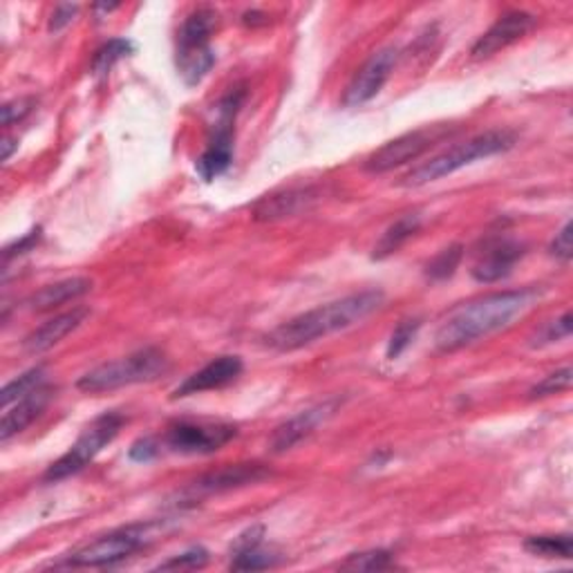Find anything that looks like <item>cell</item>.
Masks as SVG:
<instances>
[{
    "instance_id": "14",
    "label": "cell",
    "mask_w": 573,
    "mask_h": 573,
    "mask_svg": "<svg viewBox=\"0 0 573 573\" xmlns=\"http://www.w3.org/2000/svg\"><path fill=\"white\" fill-rule=\"evenodd\" d=\"M526 247L513 238L496 236L484 242V251H479V258L473 267V278L477 283L491 285L502 278H506L515 264L524 258Z\"/></svg>"
},
{
    "instance_id": "32",
    "label": "cell",
    "mask_w": 573,
    "mask_h": 573,
    "mask_svg": "<svg viewBox=\"0 0 573 573\" xmlns=\"http://www.w3.org/2000/svg\"><path fill=\"white\" fill-rule=\"evenodd\" d=\"M36 106V99L34 97H23V99H14V102H8L3 106V126L10 128L19 121H23Z\"/></svg>"
},
{
    "instance_id": "4",
    "label": "cell",
    "mask_w": 573,
    "mask_h": 573,
    "mask_svg": "<svg viewBox=\"0 0 573 573\" xmlns=\"http://www.w3.org/2000/svg\"><path fill=\"white\" fill-rule=\"evenodd\" d=\"M170 368L166 351L159 347H144L132 351L128 357L108 361L97 366L95 370L85 372L76 387L85 394H104L119 387H128L135 383H148L166 374Z\"/></svg>"
},
{
    "instance_id": "7",
    "label": "cell",
    "mask_w": 573,
    "mask_h": 573,
    "mask_svg": "<svg viewBox=\"0 0 573 573\" xmlns=\"http://www.w3.org/2000/svg\"><path fill=\"white\" fill-rule=\"evenodd\" d=\"M123 423H126V419L117 410L99 415L93 423L85 426V430L79 434V439L70 446V451L63 457H59L46 470L43 479L50 481V484L61 481V479H68V477L81 473L85 466H91L97 459V455L115 442L117 434L123 428Z\"/></svg>"
},
{
    "instance_id": "19",
    "label": "cell",
    "mask_w": 573,
    "mask_h": 573,
    "mask_svg": "<svg viewBox=\"0 0 573 573\" xmlns=\"http://www.w3.org/2000/svg\"><path fill=\"white\" fill-rule=\"evenodd\" d=\"M87 317H91V310H87V307H74V310L63 312L46 321L34 332H29L23 341V347L29 351V355H43V351L52 349L63 338H68L72 332H76L85 323Z\"/></svg>"
},
{
    "instance_id": "8",
    "label": "cell",
    "mask_w": 573,
    "mask_h": 573,
    "mask_svg": "<svg viewBox=\"0 0 573 573\" xmlns=\"http://www.w3.org/2000/svg\"><path fill=\"white\" fill-rule=\"evenodd\" d=\"M217 25V12L200 8L187 16L178 32V70L187 85H198L215 65L208 38Z\"/></svg>"
},
{
    "instance_id": "33",
    "label": "cell",
    "mask_w": 573,
    "mask_h": 573,
    "mask_svg": "<svg viewBox=\"0 0 573 573\" xmlns=\"http://www.w3.org/2000/svg\"><path fill=\"white\" fill-rule=\"evenodd\" d=\"M157 455H159V444H157L155 437H140L138 442L132 444L128 451V457L138 464H148Z\"/></svg>"
},
{
    "instance_id": "5",
    "label": "cell",
    "mask_w": 573,
    "mask_h": 573,
    "mask_svg": "<svg viewBox=\"0 0 573 573\" xmlns=\"http://www.w3.org/2000/svg\"><path fill=\"white\" fill-rule=\"evenodd\" d=\"M157 524L155 522H142V524H130L117 532H110L106 536H99L97 540L83 545L74 553H70L59 566H74V569H106L115 566L128 558L142 551L146 545H151L157 538Z\"/></svg>"
},
{
    "instance_id": "29",
    "label": "cell",
    "mask_w": 573,
    "mask_h": 573,
    "mask_svg": "<svg viewBox=\"0 0 573 573\" xmlns=\"http://www.w3.org/2000/svg\"><path fill=\"white\" fill-rule=\"evenodd\" d=\"M571 377H573L571 368L556 370V372H551L549 377H545L540 383H536L532 390H528V396H532V399H545V396L560 394V392L569 390Z\"/></svg>"
},
{
    "instance_id": "18",
    "label": "cell",
    "mask_w": 573,
    "mask_h": 573,
    "mask_svg": "<svg viewBox=\"0 0 573 573\" xmlns=\"http://www.w3.org/2000/svg\"><path fill=\"white\" fill-rule=\"evenodd\" d=\"M317 198L319 193L312 187L285 189V191L272 193L267 198H262L260 202H255L253 219H258V223H276V219L294 217L298 213L310 211Z\"/></svg>"
},
{
    "instance_id": "12",
    "label": "cell",
    "mask_w": 573,
    "mask_h": 573,
    "mask_svg": "<svg viewBox=\"0 0 573 573\" xmlns=\"http://www.w3.org/2000/svg\"><path fill=\"white\" fill-rule=\"evenodd\" d=\"M396 61H399V50L396 48H383V50L374 52L357 70V74L351 76L347 91H345V97H343V106L345 108H361L368 102H372L383 91V85L387 83Z\"/></svg>"
},
{
    "instance_id": "25",
    "label": "cell",
    "mask_w": 573,
    "mask_h": 573,
    "mask_svg": "<svg viewBox=\"0 0 573 573\" xmlns=\"http://www.w3.org/2000/svg\"><path fill=\"white\" fill-rule=\"evenodd\" d=\"M462 258H464V247L462 244H451V247L442 249L426 264V276L430 280H434V283L451 278L457 272Z\"/></svg>"
},
{
    "instance_id": "1",
    "label": "cell",
    "mask_w": 573,
    "mask_h": 573,
    "mask_svg": "<svg viewBox=\"0 0 573 573\" xmlns=\"http://www.w3.org/2000/svg\"><path fill=\"white\" fill-rule=\"evenodd\" d=\"M540 296L542 289L538 287H522L511 291H496L470 300L457 307L442 323V327L437 330L434 345L439 351H457L462 347H468L509 327L515 319L532 310L540 300Z\"/></svg>"
},
{
    "instance_id": "13",
    "label": "cell",
    "mask_w": 573,
    "mask_h": 573,
    "mask_svg": "<svg viewBox=\"0 0 573 573\" xmlns=\"http://www.w3.org/2000/svg\"><path fill=\"white\" fill-rule=\"evenodd\" d=\"M338 408H341V399H330V402H323L319 406H312V408H307V410L289 417L287 421H283L272 432L270 451L274 455H283V453L296 449L300 442H305L307 437H312L319 426H323L327 419H332Z\"/></svg>"
},
{
    "instance_id": "23",
    "label": "cell",
    "mask_w": 573,
    "mask_h": 573,
    "mask_svg": "<svg viewBox=\"0 0 573 573\" xmlns=\"http://www.w3.org/2000/svg\"><path fill=\"white\" fill-rule=\"evenodd\" d=\"M132 52H135V46H132V40H128V38H110L108 43H104V46L95 52L91 70H93L95 76H106L121 59L130 57Z\"/></svg>"
},
{
    "instance_id": "24",
    "label": "cell",
    "mask_w": 573,
    "mask_h": 573,
    "mask_svg": "<svg viewBox=\"0 0 573 573\" xmlns=\"http://www.w3.org/2000/svg\"><path fill=\"white\" fill-rule=\"evenodd\" d=\"M43 383H48V379H46V368H40V366L32 368V370L23 372L19 379L10 381L3 387V410L10 408L12 404H16L19 399H23V396L34 392L36 387H40Z\"/></svg>"
},
{
    "instance_id": "21",
    "label": "cell",
    "mask_w": 573,
    "mask_h": 573,
    "mask_svg": "<svg viewBox=\"0 0 573 573\" xmlns=\"http://www.w3.org/2000/svg\"><path fill=\"white\" fill-rule=\"evenodd\" d=\"M421 229V215L419 213H406L399 219H394V223L385 229V234L381 236V240L374 244V260H385L392 253L399 251L417 231Z\"/></svg>"
},
{
    "instance_id": "28",
    "label": "cell",
    "mask_w": 573,
    "mask_h": 573,
    "mask_svg": "<svg viewBox=\"0 0 573 573\" xmlns=\"http://www.w3.org/2000/svg\"><path fill=\"white\" fill-rule=\"evenodd\" d=\"M421 330V321L419 319H406L402 321L399 325L394 327V332L390 334V343H387V359L394 361V359H399L404 351L415 343L417 334Z\"/></svg>"
},
{
    "instance_id": "37",
    "label": "cell",
    "mask_w": 573,
    "mask_h": 573,
    "mask_svg": "<svg viewBox=\"0 0 573 573\" xmlns=\"http://www.w3.org/2000/svg\"><path fill=\"white\" fill-rule=\"evenodd\" d=\"M242 23H244V25H251V27L264 25V23H267V16H264L262 12H247V14L242 16Z\"/></svg>"
},
{
    "instance_id": "10",
    "label": "cell",
    "mask_w": 573,
    "mask_h": 573,
    "mask_svg": "<svg viewBox=\"0 0 573 573\" xmlns=\"http://www.w3.org/2000/svg\"><path fill=\"white\" fill-rule=\"evenodd\" d=\"M446 132H451L449 128H419V130H410L406 135L396 138L387 144H383L379 151H374L368 159H366V170L368 172H387L394 170L399 166H406L415 159H419L423 153H428L439 140L446 138Z\"/></svg>"
},
{
    "instance_id": "26",
    "label": "cell",
    "mask_w": 573,
    "mask_h": 573,
    "mask_svg": "<svg viewBox=\"0 0 573 573\" xmlns=\"http://www.w3.org/2000/svg\"><path fill=\"white\" fill-rule=\"evenodd\" d=\"M280 562V558L272 551H264L262 545L231 553V569L234 571H260V569H272Z\"/></svg>"
},
{
    "instance_id": "34",
    "label": "cell",
    "mask_w": 573,
    "mask_h": 573,
    "mask_svg": "<svg viewBox=\"0 0 573 573\" xmlns=\"http://www.w3.org/2000/svg\"><path fill=\"white\" fill-rule=\"evenodd\" d=\"M40 236H43V229L36 227V229H32L29 234H25L23 238H19V240H14L12 244H8L5 251H3L5 264H8L10 260H14V258H19V255H23V253H27V251H32V249L40 242Z\"/></svg>"
},
{
    "instance_id": "31",
    "label": "cell",
    "mask_w": 573,
    "mask_h": 573,
    "mask_svg": "<svg viewBox=\"0 0 573 573\" xmlns=\"http://www.w3.org/2000/svg\"><path fill=\"white\" fill-rule=\"evenodd\" d=\"M571 312H564L560 319L551 321L542 332L540 336H536V343L534 345H545V343H556V341H562V338H569L571 336V330H573V323H571Z\"/></svg>"
},
{
    "instance_id": "35",
    "label": "cell",
    "mask_w": 573,
    "mask_h": 573,
    "mask_svg": "<svg viewBox=\"0 0 573 573\" xmlns=\"http://www.w3.org/2000/svg\"><path fill=\"white\" fill-rule=\"evenodd\" d=\"M571 219L569 223H564V227L556 234L551 247H549V253L562 262H569L571 255H573V242H571Z\"/></svg>"
},
{
    "instance_id": "27",
    "label": "cell",
    "mask_w": 573,
    "mask_h": 573,
    "mask_svg": "<svg viewBox=\"0 0 573 573\" xmlns=\"http://www.w3.org/2000/svg\"><path fill=\"white\" fill-rule=\"evenodd\" d=\"M341 566L355 569V571H387V569H396V562L390 551L372 549L363 553H351Z\"/></svg>"
},
{
    "instance_id": "6",
    "label": "cell",
    "mask_w": 573,
    "mask_h": 573,
    "mask_svg": "<svg viewBox=\"0 0 573 573\" xmlns=\"http://www.w3.org/2000/svg\"><path fill=\"white\" fill-rule=\"evenodd\" d=\"M247 87L244 83L234 85L231 91L223 97L217 106V121L213 126L211 140L195 162L198 172L202 175V180L211 182L219 175H225L229 166L234 164V142H236V117L244 104Z\"/></svg>"
},
{
    "instance_id": "16",
    "label": "cell",
    "mask_w": 573,
    "mask_h": 573,
    "mask_svg": "<svg viewBox=\"0 0 573 573\" xmlns=\"http://www.w3.org/2000/svg\"><path fill=\"white\" fill-rule=\"evenodd\" d=\"M242 370H244V366H242L240 357H234V355L217 357V359L208 361L202 370L187 377L178 387H175L172 399H184V396H191V394H202L208 390L227 387L234 381H238Z\"/></svg>"
},
{
    "instance_id": "3",
    "label": "cell",
    "mask_w": 573,
    "mask_h": 573,
    "mask_svg": "<svg viewBox=\"0 0 573 573\" xmlns=\"http://www.w3.org/2000/svg\"><path fill=\"white\" fill-rule=\"evenodd\" d=\"M517 135L511 130H487L481 132V135H475L444 153H439L434 157H430L428 162L415 166L406 178L404 184L406 187H426L430 182H437L446 178V175L457 172L459 168L477 162V159H487L500 153H506L515 146Z\"/></svg>"
},
{
    "instance_id": "9",
    "label": "cell",
    "mask_w": 573,
    "mask_h": 573,
    "mask_svg": "<svg viewBox=\"0 0 573 573\" xmlns=\"http://www.w3.org/2000/svg\"><path fill=\"white\" fill-rule=\"evenodd\" d=\"M238 426L225 421H175L164 434L168 451L180 455H211L236 439Z\"/></svg>"
},
{
    "instance_id": "36",
    "label": "cell",
    "mask_w": 573,
    "mask_h": 573,
    "mask_svg": "<svg viewBox=\"0 0 573 573\" xmlns=\"http://www.w3.org/2000/svg\"><path fill=\"white\" fill-rule=\"evenodd\" d=\"M76 12H79V5H59L50 19V32H61L63 27H68L74 21Z\"/></svg>"
},
{
    "instance_id": "11",
    "label": "cell",
    "mask_w": 573,
    "mask_h": 573,
    "mask_svg": "<svg viewBox=\"0 0 573 573\" xmlns=\"http://www.w3.org/2000/svg\"><path fill=\"white\" fill-rule=\"evenodd\" d=\"M272 475V470L260 464V462H247V464H229L223 466L217 470H211L206 475H202L200 479H195L193 484L182 491L184 498H189L191 502L202 500L206 496H217V493H227L234 489H242L249 487V484H258L262 479H267Z\"/></svg>"
},
{
    "instance_id": "30",
    "label": "cell",
    "mask_w": 573,
    "mask_h": 573,
    "mask_svg": "<svg viewBox=\"0 0 573 573\" xmlns=\"http://www.w3.org/2000/svg\"><path fill=\"white\" fill-rule=\"evenodd\" d=\"M206 562H208V551L204 547H193L184 553H178V556H172L170 560L157 564V569L159 571H170V569L172 571H178V569L180 571H195V569L206 566Z\"/></svg>"
},
{
    "instance_id": "2",
    "label": "cell",
    "mask_w": 573,
    "mask_h": 573,
    "mask_svg": "<svg viewBox=\"0 0 573 573\" xmlns=\"http://www.w3.org/2000/svg\"><path fill=\"white\" fill-rule=\"evenodd\" d=\"M383 305L385 294L381 289L349 294L345 298L319 305L310 312L289 319L287 323H280L276 330L264 336V343L276 351H296L321 338L359 325L361 321L379 312Z\"/></svg>"
},
{
    "instance_id": "15",
    "label": "cell",
    "mask_w": 573,
    "mask_h": 573,
    "mask_svg": "<svg viewBox=\"0 0 573 573\" xmlns=\"http://www.w3.org/2000/svg\"><path fill=\"white\" fill-rule=\"evenodd\" d=\"M536 23H538V19L528 12H522V10L506 12L475 40V46L470 50L473 59H489V57L511 48L513 43H517L520 38H524L528 32H532L536 27Z\"/></svg>"
},
{
    "instance_id": "20",
    "label": "cell",
    "mask_w": 573,
    "mask_h": 573,
    "mask_svg": "<svg viewBox=\"0 0 573 573\" xmlns=\"http://www.w3.org/2000/svg\"><path fill=\"white\" fill-rule=\"evenodd\" d=\"M91 289H93L91 278H65V280L46 285V287H40L38 291H34L25 300V307L32 312H52L61 305H68V302L83 298Z\"/></svg>"
},
{
    "instance_id": "22",
    "label": "cell",
    "mask_w": 573,
    "mask_h": 573,
    "mask_svg": "<svg viewBox=\"0 0 573 573\" xmlns=\"http://www.w3.org/2000/svg\"><path fill=\"white\" fill-rule=\"evenodd\" d=\"M524 549L534 556L549 560H571L573 538L569 534L558 536H534L524 542Z\"/></svg>"
},
{
    "instance_id": "38",
    "label": "cell",
    "mask_w": 573,
    "mask_h": 573,
    "mask_svg": "<svg viewBox=\"0 0 573 573\" xmlns=\"http://www.w3.org/2000/svg\"><path fill=\"white\" fill-rule=\"evenodd\" d=\"M19 144H16V140H12V138H5V142H3V159L8 162L10 157H12V153H14V148H16Z\"/></svg>"
},
{
    "instance_id": "17",
    "label": "cell",
    "mask_w": 573,
    "mask_h": 573,
    "mask_svg": "<svg viewBox=\"0 0 573 573\" xmlns=\"http://www.w3.org/2000/svg\"><path fill=\"white\" fill-rule=\"evenodd\" d=\"M52 396H55V387L50 383H43L40 387L23 396V399L5 408L3 421H0V442L8 444L12 437L29 428L43 413H46V408L52 402Z\"/></svg>"
}]
</instances>
